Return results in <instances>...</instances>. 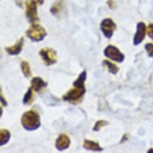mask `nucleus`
Wrapping results in <instances>:
<instances>
[{
	"mask_svg": "<svg viewBox=\"0 0 153 153\" xmlns=\"http://www.w3.org/2000/svg\"><path fill=\"white\" fill-rule=\"evenodd\" d=\"M104 55L108 59H111V60L116 61L118 63H122L124 59V55L118 48L114 46H108L104 50Z\"/></svg>",
	"mask_w": 153,
	"mask_h": 153,
	"instance_id": "5",
	"label": "nucleus"
},
{
	"mask_svg": "<svg viewBox=\"0 0 153 153\" xmlns=\"http://www.w3.org/2000/svg\"><path fill=\"white\" fill-rule=\"evenodd\" d=\"M23 44H24V39L23 38H21L19 40L15 43V45L11 46V47H8L6 48V51L10 55H17L22 51L23 48Z\"/></svg>",
	"mask_w": 153,
	"mask_h": 153,
	"instance_id": "9",
	"label": "nucleus"
},
{
	"mask_svg": "<svg viewBox=\"0 0 153 153\" xmlns=\"http://www.w3.org/2000/svg\"><path fill=\"white\" fill-rule=\"evenodd\" d=\"M21 123L24 129L27 131H35L41 125L39 115L35 111H28L23 113Z\"/></svg>",
	"mask_w": 153,
	"mask_h": 153,
	"instance_id": "2",
	"label": "nucleus"
},
{
	"mask_svg": "<svg viewBox=\"0 0 153 153\" xmlns=\"http://www.w3.org/2000/svg\"><path fill=\"white\" fill-rule=\"evenodd\" d=\"M47 33L45 29L39 24H33L27 30V35L29 39L35 42H40L45 38Z\"/></svg>",
	"mask_w": 153,
	"mask_h": 153,
	"instance_id": "3",
	"label": "nucleus"
},
{
	"mask_svg": "<svg viewBox=\"0 0 153 153\" xmlns=\"http://www.w3.org/2000/svg\"><path fill=\"white\" fill-rule=\"evenodd\" d=\"M145 49L148 55L150 57H153V43H147L145 45Z\"/></svg>",
	"mask_w": 153,
	"mask_h": 153,
	"instance_id": "19",
	"label": "nucleus"
},
{
	"mask_svg": "<svg viewBox=\"0 0 153 153\" xmlns=\"http://www.w3.org/2000/svg\"><path fill=\"white\" fill-rule=\"evenodd\" d=\"M61 7H62V3L61 2H57L53 5V7L51 9V11L53 15H56L61 9Z\"/></svg>",
	"mask_w": 153,
	"mask_h": 153,
	"instance_id": "18",
	"label": "nucleus"
},
{
	"mask_svg": "<svg viewBox=\"0 0 153 153\" xmlns=\"http://www.w3.org/2000/svg\"><path fill=\"white\" fill-rule=\"evenodd\" d=\"M10 139V131L7 129H0V146L5 145Z\"/></svg>",
	"mask_w": 153,
	"mask_h": 153,
	"instance_id": "13",
	"label": "nucleus"
},
{
	"mask_svg": "<svg viewBox=\"0 0 153 153\" xmlns=\"http://www.w3.org/2000/svg\"><path fill=\"white\" fill-rule=\"evenodd\" d=\"M116 28V23L111 19H105L102 21L100 24V29L106 38L111 39L112 37L113 33Z\"/></svg>",
	"mask_w": 153,
	"mask_h": 153,
	"instance_id": "7",
	"label": "nucleus"
},
{
	"mask_svg": "<svg viewBox=\"0 0 153 153\" xmlns=\"http://www.w3.org/2000/svg\"><path fill=\"white\" fill-rule=\"evenodd\" d=\"M21 69L23 71V75H25V77L29 78L31 75V69H30V64L27 61H22L21 63Z\"/></svg>",
	"mask_w": 153,
	"mask_h": 153,
	"instance_id": "14",
	"label": "nucleus"
},
{
	"mask_svg": "<svg viewBox=\"0 0 153 153\" xmlns=\"http://www.w3.org/2000/svg\"><path fill=\"white\" fill-rule=\"evenodd\" d=\"M41 58L43 59L44 63L47 65H52L54 63L57 62V56H56V52L51 48H43L39 52Z\"/></svg>",
	"mask_w": 153,
	"mask_h": 153,
	"instance_id": "6",
	"label": "nucleus"
},
{
	"mask_svg": "<svg viewBox=\"0 0 153 153\" xmlns=\"http://www.w3.org/2000/svg\"><path fill=\"white\" fill-rule=\"evenodd\" d=\"M33 100V89L30 87L28 91H27L25 95H24V97H23V102L24 104H30V102H32Z\"/></svg>",
	"mask_w": 153,
	"mask_h": 153,
	"instance_id": "16",
	"label": "nucleus"
},
{
	"mask_svg": "<svg viewBox=\"0 0 153 153\" xmlns=\"http://www.w3.org/2000/svg\"><path fill=\"white\" fill-rule=\"evenodd\" d=\"M0 103L3 104V106L6 107V106H7V101L6 100V97L3 95V91H2V88H1V86H0Z\"/></svg>",
	"mask_w": 153,
	"mask_h": 153,
	"instance_id": "20",
	"label": "nucleus"
},
{
	"mask_svg": "<svg viewBox=\"0 0 153 153\" xmlns=\"http://www.w3.org/2000/svg\"><path fill=\"white\" fill-rule=\"evenodd\" d=\"M37 3L39 4V5H42L43 3H44V0H37Z\"/></svg>",
	"mask_w": 153,
	"mask_h": 153,
	"instance_id": "22",
	"label": "nucleus"
},
{
	"mask_svg": "<svg viewBox=\"0 0 153 153\" xmlns=\"http://www.w3.org/2000/svg\"><path fill=\"white\" fill-rule=\"evenodd\" d=\"M70 138L67 135H65V134H61L60 136H59L57 140H56L55 147L59 151L65 150V149H67L70 146Z\"/></svg>",
	"mask_w": 153,
	"mask_h": 153,
	"instance_id": "10",
	"label": "nucleus"
},
{
	"mask_svg": "<svg viewBox=\"0 0 153 153\" xmlns=\"http://www.w3.org/2000/svg\"><path fill=\"white\" fill-rule=\"evenodd\" d=\"M2 115H3V109H2V108L0 107V118H1Z\"/></svg>",
	"mask_w": 153,
	"mask_h": 153,
	"instance_id": "23",
	"label": "nucleus"
},
{
	"mask_svg": "<svg viewBox=\"0 0 153 153\" xmlns=\"http://www.w3.org/2000/svg\"><path fill=\"white\" fill-rule=\"evenodd\" d=\"M103 64L105 67H107L108 68V71L111 74H116V73L119 71V68L116 64H114L108 60H103Z\"/></svg>",
	"mask_w": 153,
	"mask_h": 153,
	"instance_id": "15",
	"label": "nucleus"
},
{
	"mask_svg": "<svg viewBox=\"0 0 153 153\" xmlns=\"http://www.w3.org/2000/svg\"><path fill=\"white\" fill-rule=\"evenodd\" d=\"M148 36H149L151 39H153V23H152V24H150V25L148 26Z\"/></svg>",
	"mask_w": 153,
	"mask_h": 153,
	"instance_id": "21",
	"label": "nucleus"
},
{
	"mask_svg": "<svg viewBox=\"0 0 153 153\" xmlns=\"http://www.w3.org/2000/svg\"><path fill=\"white\" fill-rule=\"evenodd\" d=\"M47 87V83L40 77H35L31 80V88L35 91H41Z\"/></svg>",
	"mask_w": 153,
	"mask_h": 153,
	"instance_id": "11",
	"label": "nucleus"
},
{
	"mask_svg": "<svg viewBox=\"0 0 153 153\" xmlns=\"http://www.w3.org/2000/svg\"><path fill=\"white\" fill-rule=\"evenodd\" d=\"M26 16L30 23L39 20L37 12V3L35 0H29L26 3Z\"/></svg>",
	"mask_w": 153,
	"mask_h": 153,
	"instance_id": "4",
	"label": "nucleus"
},
{
	"mask_svg": "<svg viewBox=\"0 0 153 153\" xmlns=\"http://www.w3.org/2000/svg\"><path fill=\"white\" fill-rule=\"evenodd\" d=\"M146 30H147V27L146 25L143 23H139L137 25V30H136V33L134 37V44L137 46L140 43H142V41L143 40V39L146 35Z\"/></svg>",
	"mask_w": 153,
	"mask_h": 153,
	"instance_id": "8",
	"label": "nucleus"
},
{
	"mask_svg": "<svg viewBox=\"0 0 153 153\" xmlns=\"http://www.w3.org/2000/svg\"><path fill=\"white\" fill-rule=\"evenodd\" d=\"M108 123V121L106 120H98L96 123H95V126H94V128H93V130L94 131H100L101 128L104 127L105 125H107Z\"/></svg>",
	"mask_w": 153,
	"mask_h": 153,
	"instance_id": "17",
	"label": "nucleus"
},
{
	"mask_svg": "<svg viewBox=\"0 0 153 153\" xmlns=\"http://www.w3.org/2000/svg\"><path fill=\"white\" fill-rule=\"evenodd\" d=\"M87 78V73L83 71L79 75L77 79L74 82V87L69 91L63 95V100L68 101L73 104H77L83 100V95L85 93V86L84 82Z\"/></svg>",
	"mask_w": 153,
	"mask_h": 153,
	"instance_id": "1",
	"label": "nucleus"
},
{
	"mask_svg": "<svg viewBox=\"0 0 153 153\" xmlns=\"http://www.w3.org/2000/svg\"><path fill=\"white\" fill-rule=\"evenodd\" d=\"M83 148L87 149V150L95 151V152H100V151L103 150V148L99 145L98 143H96V142L92 140H84Z\"/></svg>",
	"mask_w": 153,
	"mask_h": 153,
	"instance_id": "12",
	"label": "nucleus"
}]
</instances>
